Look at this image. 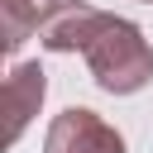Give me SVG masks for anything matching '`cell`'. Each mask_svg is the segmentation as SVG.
Returning <instances> with one entry per match:
<instances>
[{
    "instance_id": "obj_1",
    "label": "cell",
    "mask_w": 153,
    "mask_h": 153,
    "mask_svg": "<svg viewBox=\"0 0 153 153\" xmlns=\"http://www.w3.org/2000/svg\"><path fill=\"white\" fill-rule=\"evenodd\" d=\"M38 43L48 53H81L105 96H134L153 81V48H148L143 29L110 10L62 0L43 19Z\"/></svg>"
},
{
    "instance_id": "obj_2",
    "label": "cell",
    "mask_w": 153,
    "mask_h": 153,
    "mask_svg": "<svg viewBox=\"0 0 153 153\" xmlns=\"http://www.w3.org/2000/svg\"><path fill=\"white\" fill-rule=\"evenodd\" d=\"M43 153H124V134L115 124H105L96 110L72 105L48 124Z\"/></svg>"
},
{
    "instance_id": "obj_3",
    "label": "cell",
    "mask_w": 153,
    "mask_h": 153,
    "mask_svg": "<svg viewBox=\"0 0 153 153\" xmlns=\"http://www.w3.org/2000/svg\"><path fill=\"white\" fill-rule=\"evenodd\" d=\"M48 96V72L38 62H14L5 76V143H19V134L29 129V120L38 115Z\"/></svg>"
},
{
    "instance_id": "obj_4",
    "label": "cell",
    "mask_w": 153,
    "mask_h": 153,
    "mask_svg": "<svg viewBox=\"0 0 153 153\" xmlns=\"http://www.w3.org/2000/svg\"><path fill=\"white\" fill-rule=\"evenodd\" d=\"M62 0H0V38H5V53L14 57L38 29L43 19L57 10Z\"/></svg>"
},
{
    "instance_id": "obj_5",
    "label": "cell",
    "mask_w": 153,
    "mask_h": 153,
    "mask_svg": "<svg viewBox=\"0 0 153 153\" xmlns=\"http://www.w3.org/2000/svg\"><path fill=\"white\" fill-rule=\"evenodd\" d=\"M143 5H153V0H143Z\"/></svg>"
}]
</instances>
